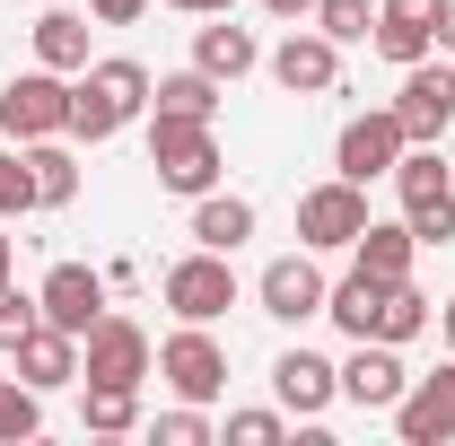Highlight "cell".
Wrapping results in <instances>:
<instances>
[{"instance_id":"cell-1","label":"cell","mask_w":455,"mask_h":446,"mask_svg":"<svg viewBox=\"0 0 455 446\" xmlns=\"http://www.w3.org/2000/svg\"><path fill=\"white\" fill-rule=\"evenodd\" d=\"M324 315H333L350 341H395V350L438 324V315H429V298H420L411 280H377V272H359V263H350V280H333Z\"/></svg>"},{"instance_id":"cell-2","label":"cell","mask_w":455,"mask_h":446,"mask_svg":"<svg viewBox=\"0 0 455 446\" xmlns=\"http://www.w3.org/2000/svg\"><path fill=\"white\" fill-rule=\"evenodd\" d=\"M149 70L132 53H114V61H88L79 79H70V140H114L123 123H140L149 114Z\"/></svg>"},{"instance_id":"cell-3","label":"cell","mask_w":455,"mask_h":446,"mask_svg":"<svg viewBox=\"0 0 455 446\" xmlns=\"http://www.w3.org/2000/svg\"><path fill=\"white\" fill-rule=\"evenodd\" d=\"M149 167H158V184L167 193H184V202H202L211 184H220V140H211V123H184V114H149Z\"/></svg>"},{"instance_id":"cell-4","label":"cell","mask_w":455,"mask_h":446,"mask_svg":"<svg viewBox=\"0 0 455 446\" xmlns=\"http://www.w3.org/2000/svg\"><path fill=\"white\" fill-rule=\"evenodd\" d=\"M0 131L27 149V140H70V70H18L0 88Z\"/></svg>"},{"instance_id":"cell-5","label":"cell","mask_w":455,"mask_h":446,"mask_svg":"<svg viewBox=\"0 0 455 446\" xmlns=\"http://www.w3.org/2000/svg\"><path fill=\"white\" fill-rule=\"evenodd\" d=\"M359 227H368V184L333 175V184L298 193V245H307V254H350Z\"/></svg>"},{"instance_id":"cell-6","label":"cell","mask_w":455,"mask_h":446,"mask_svg":"<svg viewBox=\"0 0 455 446\" xmlns=\"http://www.w3.org/2000/svg\"><path fill=\"white\" fill-rule=\"evenodd\" d=\"M79 377L88 386H140V377H158V350L132 315H97V333L79 341Z\"/></svg>"},{"instance_id":"cell-7","label":"cell","mask_w":455,"mask_h":446,"mask_svg":"<svg viewBox=\"0 0 455 446\" xmlns=\"http://www.w3.org/2000/svg\"><path fill=\"white\" fill-rule=\"evenodd\" d=\"M403 149H411V131H403V114H395V106L350 114V123H341V140H333V175H350V184H377V175H395Z\"/></svg>"},{"instance_id":"cell-8","label":"cell","mask_w":455,"mask_h":446,"mask_svg":"<svg viewBox=\"0 0 455 446\" xmlns=\"http://www.w3.org/2000/svg\"><path fill=\"white\" fill-rule=\"evenodd\" d=\"M167 307H175V324H220L228 307H236V272H228V254H184V263H167Z\"/></svg>"},{"instance_id":"cell-9","label":"cell","mask_w":455,"mask_h":446,"mask_svg":"<svg viewBox=\"0 0 455 446\" xmlns=\"http://www.w3.org/2000/svg\"><path fill=\"white\" fill-rule=\"evenodd\" d=\"M254 298H263V315H272V324H315V315H324V298H333V280L315 272V254H281V263H263Z\"/></svg>"},{"instance_id":"cell-10","label":"cell","mask_w":455,"mask_h":446,"mask_svg":"<svg viewBox=\"0 0 455 446\" xmlns=\"http://www.w3.org/2000/svg\"><path fill=\"white\" fill-rule=\"evenodd\" d=\"M106 272H88V263H53L44 272V289H36V307H44V324H61V333H97V315H106Z\"/></svg>"},{"instance_id":"cell-11","label":"cell","mask_w":455,"mask_h":446,"mask_svg":"<svg viewBox=\"0 0 455 446\" xmlns=\"http://www.w3.org/2000/svg\"><path fill=\"white\" fill-rule=\"evenodd\" d=\"M158 377H167L184 402H220V386H228V350L211 341V324H184V333L158 350Z\"/></svg>"},{"instance_id":"cell-12","label":"cell","mask_w":455,"mask_h":446,"mask_svg":"<svg viewBox=\"0 0 455 446\" xmlns=\"http://www.w3.org/2000/svg\"><path fill=\"white\" fill-rule=\"evenodd\" d=\"M272 394H281V411H298V420H324V411L341 402V368L324 359V350L298 341V350L272 359Z\"/></svg>"},{"instance_id":"cell-13","label":"cell","mask_w":455,"mask_h":446,"mask_svg":"<svg viewBox=\"0 0 455 446\" xmlns=\"http://www.w3.org/2000/svg\"><path fill=\"white\" fill-rule=\"evenodd\" d=\"M395 438H403V446H447V438H455V359L438 368V377H411V386H403Z\"/></svg>"},{"instance_id":"cell-14","label":"cell","mask_w":455,"mask_h":446,"mask_svg":"<svg viewBox=\"0 0 455 446\" xmlns=\"http://www.w3.org/2000/svg\"><path fill=\"white\" fill-rule=\"evenodd\" d=\"M395 114H403L411 140H447V123H455V70H447V61H411Z\"/></svg>"},{"instance_id":"cell-15","label":"cell","mask_w":455,"mask_h":446,"mask_svg":"<svg viewBox=\"0 0 455 446\" xmlns=\"http://www.w3.org/2000/svg\"><path fill=\"white\" fill-rule=\"evenodd\" d=\"M403 359H395V341H359L350 350V368H341V402H359V411H395L403 402Z\"/></svg>"},{"instance_id":"cell-16","label":"cell","mask_w":455,"mask_h":446,"mask_svg":"<svg viewBox=\"0 0 455 446\" xmlns=\"http://www.w3.org/2000/svg\"><path fill=\"white\" fill-rule=\"evenodd\" d=\"M272 79H281L289 97H333L341 88V44L333 36H289L281 53H272Z\"/></svg>"},{"instance_id":"cell-17","label":"cell","mask_w":455,"mask_h":446,"mask_svg":"<svg viewBox=\"0 0 455 446\" xmlns=\"http://www.w3.org/2000/svg\"><path fill=\"white\" fill-rule=\"evenodd\" d=\"M18 359V377L36 394H61V386H79V333H61V324H36V333L9 350Z\"/></svg>"},{"instance_id":"cell-18","label":"cell","mask_w":455,"mask_h":446,"mask_svg":"<svg viewBox=\"0 0 455 446\" xmlns=\"http://www.w3.org/2000/svg\"><path fill=\"white\" fill-rule=\"evenodd\" d=\"M395 193L403 211H455V167L438 158V140H411L395 158Z\"/></svg>"},{"instance_id":"cell-19","label":"cell","mask_w":455,"mask_h":446,"mask_svg":"<svg viewBox=\"0 0 455 446\" xmlns=\"http://www.w3.org/2000/svg\"><path fill=\"white\" fill-rule=\"evenodd\" d=\"M245 236H254V202H245V193H220V184H211V193L193 202V245H211V254H236Z\"/></svg>"},{"instance_id":"cell-20","label":"cell","mask_w":455,"mask_h":446,"mask_svg":"<svg viewBox=\"0 0 455 446\" xmlns=\"http://www.w3.org/2000/svg\"><path fill=\"white\" fill-rule=\"evenodd\" d=\"M411 254H420V236H411L403 219H368L359 236H350V263L377 272V280H411Z\"/></svg>"},{"instance_id":"cell-21","label":"cell","mask_w":455,"mask_h":446,"mask_svg":"<svg viewBox=\"0 0 455 446\" xmlns=\"http://www.w3.org/2000/svg\"><path fill=\"white\" fill-rule=\"evenodd\" d=\"M254 61H263V44H254L245 27H228V9L211 18V27H202V36H193V70H211L220 88H228V79H245Z\"/></svg>"},{"instance_id":"cell-22","label":"cell","mask_w":455,"mask_h":446,"mask_svg":"<svg viewBox=\"0 0 455 446\" xmlns=\"http://www.w3.org/2000/svg\"><path fill=\"white\" fill-rule=\"evenodd\" d=\"M27 175H36V211H70L79 202V158L61 140H27Z\"/></svg>"},{"instance_id":"cell-23","label":"cell","mask_w":455,"mask_h":446,"mask_svg":"<svg viewBox=\"0 0 455 446\" xmlns=\"http://www.w3.org/2000/svg\"><path fill=\"white\" fill-rule=\"evenodd\" d=\"M36 61L44 70H88V18L79 9H44L36 18Z\"/></svg>"},{"instance_id":"cell-24","label":"cell","mask_w":455,"mask_h":446,"mask_svg":"<svg viewBox=\"0 0 455 446\" xmlns=\"http://www.w3.org/2000/svg\"><path fill=\"white\" fill-rule=\"evenodd\" d=\"M149 114H184V123H211V114H220V79H211V70H167V79L149 88Z\"/></svg>"},{"instance_id":"cell-25","label":"cell","mask_w":455,"mask_h":446,"mask_svg":"<svg viewBox=\"0 0 455 446\" xmlns=\"http://www.w3.org/2000/svg\"><path fill=\"white\" fill-rule=\"evenodd\" d=\"M79 429H88V438H132V429H140V386H88Z\"/></svg>"},{"instance_id":"cell-26","label":"cell","mask_w":455,"mask_h":446,"mask_svg":"<svg viewBox=\"0 0 455 446\" xmlns=\"http://www.w3.org/2000/svg\"><path fill=\"white\" fill-rule=\"evenodd\" d=\"M36 429H44V394L27 377H0V446H27Z\"/></svg>"},{"instance_id":"cell-27","label":"cell","mask_w":455,"mask_h":446,"mask_svg":"<svg viewBox=\"0 0 455 446\" xmlns=\"http://www.w3.org/2000/svg\"><path fill=\"white\" fill-rule=\"evenodd\" d=\"M307 18H315V36H333V44H368V36H377V0H315Z\"/></svg>"},{"instance_id":"cell-28","label":"cell","mask_w":455,"mask_h":446,"mask_svg":"<svg viewBox=\"0 0 455 446\" xmlns=\"http://www.w3.org/2000/svg\"><path fill=\"white\" fill-rule=\"evenodd\" d=\"M368 44H377L386 61H403V70H411V61H429L438 27H411V18H377V36H368Z\"/></svg>"},{"instance_id":"cell-29","label":"cell","mask_w":455,"mask_h":446,"mask_svg":"<svg viewBox=\"0 0 455 446\" xmlns=\"http://www.w3.org/2000/svg\"><path fill=\"white\" fill-rule=\"evenodd\" d=\"M149 438L158 446H211V420H202V402H175V411L149 420Z\"/></svg>"},{"instance_id":"cell-30","label":"cell","mask_w":455,"mask_h":446,"mask_svg":"<svg viewBox=\"0 0 455 446\" xmlns=\"http://www.w3.org/2000/svg\"><path fill=\"white\" fill-rule=\"evenodd\" d=\"M36 211V175H27V149H0V219Z\"/></svg>"},{"instance_id":"cell-31","label":"cell","mask_w":455,"mask_h":446,"mask_svg":"<svg viewBox=\"0 0 455 446\" xmlns=\"http://www.w3.org/2000/svg\"><path fill=\"white\" fill-rule=\"evenodd\" d=\"M36 324H44V307H36V298H18V289H0V359L36 333Z\"/></svg>"},{"instance_id":"cell-32","label":"cell","mask_w":455,"mask_h":446,"mask_svg":"<svg viewBox=\"0 0 455 446\" xmlns=\"http://www.w3.org/2000/svg\"><path fill=\"white\" fill-rule=\"evenodd\" d=\"M281 429H289L281 411H228V438L236 446H281Z\"/></svg>"},{"instance_id":"cell-33","label":"cell","mask_w":455,"mask_h":446,"mask_svg":"<svg viewBox=\"0 0 455 446\" xmlns=\"http://www.w3.org/2000/svg\"><path fill=\"white\" fill-rule=\"evenodd\" d=\"M403 227H411L420 245H447V236H455V211H403Z\"/></svg>"},{"instance_id":"cell-34","label":"cell","mask_w":455,"mask_h":446,"mask_svg":"<svg viewBox=\"0 0 455 446\" xmlns=\"http://www.w3.org/2000/svg\"><path fill=\"white\" fill-rule=\"evenodd\" d=\"M447 0H377V18H411V27H438Z\"/></svg>"},{"instance_id":"cell-35","label":"cell","mask_w":455,"mask_h":446,"mask_svg":"<svg viewBox=\"0 0 455 446\" xmlns=\"http://www.w3.org/2000/svg\"><path fill=\"white\" fill-rule=\"evenodd\" d=\"M140 9H149V0H88V18H97V27H132Z\"/></svg>"},{"instance_id":"cell-36","label":"cell","mask_w":455,"mask_h":446,"mask_svg":"<svg viewBox=\"0 0 455 446\" xmlns=\"http://www.w3.org/2000/svg\"><path fill=\"white\" fill-rule=\"evenodd\" d=\"M167 9H184V18H220V9H236V0H167Z\"/></svg>"},{"instance_id":"cell-37","label":"cell","mask_w":455,"mask_h":446,"mask_svg":"<svg viewBox=\"0 0 455 446\" xmlns=\"http://www.w3.org/2000/svg\"><path fill=\"white\" fill-rule=\"evenodd\" d=\"M263 9H272V18H307L315 0H263Z\"/></svg>"},{"instance_id":"cell-38","label":"cell","mask_w":455,"mask_h":446,"mask_svg":"<svg viewBox=\"0 0 455 446\" xmlns=\"http://www.w3.org/2000/svg\"><path fill=\"white\" fill-rule=\"evenodd\" d=\"M438 44H447V53H455V0H447V9H438Z\"/></svg>"},{"instance_id":"cell-39","label":"cell","mask_w":455,"mask_h":446,"mask_svg":"<svg viewBox=\"0 0 455 446\" xmlns=\"http://www.w3.org/2000/svg\"><path fill=\"white\" fill-rule=\"evenodd\" d=\"M438 333H447V350H455V298H447V307H438Z\"/></svg>"},{"instance_id":"cell-40","label":"cell","mask_w":455,"mask_h":446,"mask_svg":"<svg viewBox=\"0 0 455 446\" xmlns=\"http://www.w3.org/2000/svg\"><path fill=\"white\" fill-rule=\"evenodd\" d=\"M9 263H18V254H9V227H0V289H9Z\"/></svg>"}]
</instances>
